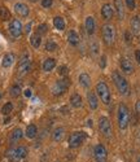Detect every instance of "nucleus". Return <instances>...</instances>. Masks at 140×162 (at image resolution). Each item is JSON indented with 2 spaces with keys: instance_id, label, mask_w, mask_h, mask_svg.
I'll use <instances>...</instances> for the list:
<instances>
[{
  "instance_id": "obj_1",
  "label": "nucleus",
  "mask_w": 140,
  "mask_h": 162,
  "mask_svg": "<svg viewBox=\"0 0 140 162\" xmlns=\"http://www.w3.org/2000/svg\"><path fill=\"white\" fill-rule=\"evenodd\" d=\"M113 82L117 87V90L121 95L123 96H127L130 95V86H129V82L126 80V78L122 77L118 71H114L113 73Z\"/></svg>"
},
{
  "instance_id": "obj_2",
  "label": "nucleus",
  "mask_w": 140,
  "mask_h": 162,
  "mask_svg": "<svg viewBox=\"0 0 140 162\" xmlns=\"http://www.w3.org/2000/svg\"><path fill=\"white\" fill-rule=\"evenodd\" d=\"M117 119H118V126H120L121 130H126L127 128L129 122H130V112H129V108L124 104H120Z\"/></svg>"
},
{
  "instance_id": "obj_3",
  "label": "nucleus",
  "mask_w": 140,
  "mask_h": 162,
  "mask_svg": "<svg viewBox=\"0 0 140 162\" xmlns=\"http://www.w3.org/2000/svg\"><path fill=\"white\" fill-rule=\"evenodd\" d=\"M96 92L99 93L100 100L104 102V104H110V100H112V96H110V90L105 82H99L96 86Z\"/></svg>"
},
{
  "instance_id": "obj_4",
  "label": "nucleus",
  "mask_w": 140,
  "mask_h": 162,
  "mask_svg": "<svg viewBox=\"0 0 140 162\" xmlns=\"http://www.w3.org/2000/svg\"><path fill=\"white\" fill-rule=\"evenodd\" d=\"M27 148L24 145H21V146H17V148H14L12 151L8 152V157L11 161L13 162H20L22 160H25L27 157Z\"/></svg>"
},
{
  "instance_id": "obj_5",
  "label": "nucleus",
  "mask_w": 140,
  "mask_h": 162,
  "mask_svg": "<svg viewBox=\"0 0 140 162\" xmlns=\"http://www.w3.org/2000/svg\"><path fill=\"white\" fill-rule=\"evenodd\" d=\"M70 86V82H69V79L64 77L61 79H58L57 82L53 84L52 87V93L55 95V96H61L62 93H65L66 91H68V88Z\"/></svg>"
},
{
  "instance_id": "obj_6",
  "label": "nucleus",
  "mask_w": 140,
  "mask_h": 162,
  "mask_svg": "<svg viewBox=\"0 0 140 162\" xmlns=\"http://www.w3.org/2000/svg\"><path fill=\"white\" fill-rule=\"evenodd\" d=\"M86 137H87V135L82 131L73 132V134L69 136V146L70 148H78V146H80L83 144Z\"/></svg>"
},
{
  "instance_id": "obj_7",
  "label": "nucleus",
  "mask_w": 140,
  "mask_h": 162,
  "mask_svg": "<svg viewBox=\"0 0 140 162\" xmlns=\"http://www.w3.org/2000/svg\"><path fill=\"white\" fill-rule=\"evenodd\" d=\"M114 38H115V31L114 27L112 25H104L102 26V39L106 46H112L114 43Z\"/></svg>"
},
{
  "instance_id": "obj_8",
  "label": "nucleus",
  "mask_w": 140,
  "mask_h": 162,
  "mask_svg": "<svg viewBox=\"0 0 140 162\" xmlns=\"http://www.w3.org/2000/svg\"><path fill=\"white\" fill-rule=\"evenodd\" d=\"M99 128H100V132L105 137H110V136H112V132H113L112 123H110L109 118H106V117H101V118L99 119Z\"/></svg>"
},
{
  "instance_id": "obj_9",
  "label": "nucleus",
  "mask_w": 140,
  "mask_h": 162,
  "mask_svg": "<svg viewBox=\"0 0 140 162\" xmlns=\"http://www.w3.org/2000/svg\"><path fill=\"white\" fill-rule=\"evenodd\" d=\"M30 69H31V64H30V60H29V55L25 53L24 57L21 58L20 65H18V71H17L18 77H24V75H26L27 73L30 71Z\"/></svg>"
},
{
  "instance_id": "obj_10",
  "label": "nucleus",
  "mask_w": 140,
  "mask_h": 162,
  "mask_svg": "<svg viewBox=\"0 0 140 162\" xmlns=\"http://www.w3.org/2000/svg\"><path fill=\"white\" fill-rule=\"evenodd\" d=\"M9 33L12 38H20L22 34V24L18 20H12L9 24Z\"/></svg>"
},
{
  "instance_id": "obj_11",
  "label": "nucleus",
  "mask_w": 140,
  "mask_h": 162,
  "mask_svg": "<svg viewBox=\"0 0 140 162\" xmlns=\"http://www.w3.org/2000/svg\"><path fill=\"white\" fill-rule=\"evenodd\" d=\"M93 154H95V158H96L99 162H102L108 157V151L102 144H97L93 149Z\"/></svg>"
},
{
  "instance_id": "obj_12",
  "label": "nucleus",
  "mask_w": 140,
  "mask_h": 162,
  "mask_svg": "<svg viewBox=\"0 0 140 162\" xmlns=\"http://www.w3.org/2000/svg\"><path fill=\"white\" fill-rule=\"evenodd\" d=\"M121 69L123 70V73H126V74H131V73L134 71V65H132V62L129 57H122Z\"/></svg>"
},
{
  "instance_id": "obj_13",
  "label": "nucleus",
  "mask_w": 140,
  "mask_h": 162,
  "mask_svg": "<svg viewBox=\"0 0 140 162\" xmlns=\"http://www.w3.org/2000/svg\"><path fill=\"white\" fill-rule=\"evenodd\" d=\"M14 12H16L18 16L21 17H27L29 13H30V9H29V7L24 3H17L14 5Z\"/></svg>"
},
{
  "instance_id": "obj_14",
  "label": "nucleus",
  "mask_w": 140,
  "mask_h": 162,
  "mask_svg": "<svg viewBox=\"0 0 140 162\" xmlns=\"http://www.w3.org/2000/svg\"><path fill=\"white\" fill-rule=\"evenodd\" d=\"M101 16H102V18H104V20L113 18V16H114L113 7L110 4H104V5H102V8H101Z\"/></svg>"
},
{
  "instance_id": "obj_15",
  "label": "nucleus",
  "mask_w": 140,
  "mask_h": 162,
  "mask_svg": "<svg viewBox=\"0 0 140 162\" xmlns=\"http://www.w3.org/2000/svg\"><path fill=\"white\" fill-rule=\"evenodd\" d=\"M68 42H69V44H71L73 47H75V46H78L79 44V35H78V33L75 31V30H70L69 33H68Z\"/></svg>"
},
{
  "instance_id": "obj_16",
  "label": "nucleus",
  "mask_w": 140,
  "mask_h": 162,
  "mask_svg": "<svg viewBox=\"0 0 140 162\" xmlns=\"http://www.w3.org/2000/svg\"><path fill=\"white\" fill-rule=\"evenodd\" d=\"M65 136V128L64 127H56L52 132V140L58 143V142H61L62 139Z\"/></svg>"
},
{
  "instance_id": "obj_17",
  "label": "nucleus",
  "mask_w": 140,
  "mask_h": 162,
  "mask_svg": "<svg viewBox=\"0 0 140 162\" xmlns=\"http://www.w3.org/2000/svg\"><path fill=\"white\" fill-rule=\"evenodd\" d=\"M87 100H88V104H90L91 109L95 110V109H97V105H99V100H97V96H96V93L90 91L87 93Z\"/></svg>"
},
{
  "instance_id": "obj_18",
  "label": "nucleus",
  "mask_w": 140,
  "mask_h": 162,
  "mask_svg": "<svg viewBox=\"0 0 140 162\" xmlns=\"http://www.w3.org/2000/svg\"><path fill=\"white\" fill-rule=\"evenodd\" d=\"M14 60H16V56L13 53H5L3 60H2V66L3 68H11L14 62Z\"/></svg>"
},
{
  "instance_id": "obj_19",
  "label": "nucleus",
  "mask_w": 140,
  "mask_h": 162,
  "mask_svg": "<svg viewBox=\"0 0 140 162\" xmlns=\"http://www.w3.org/2000/svg\"><path fill=\"white\" fill-rule=\"evenodd\" d=\"M84 27H86V31H87L88 35H92V34L95 33V27H96V25H95L93 17H87V18H86Z\"/></svg>"
},
{
  "instance_id": "obj_20",
  "label": "nucleus",
  "mask_w": 140,
  "mask_h": 162,
  "mask_svg": "<svg viewBox=\"0 0 140 162\" xmlns=\"http://www.w3.org/2000/svg\"><path fill=\"white\" fill-rule=\"evenodd\" d=\"M70 104L73 108H80L83 105V100H82V96L79 93H73L71 97H70Z\"/></svg>"
},
{
  "instance_id": "obj_21",
  "label": "nucleus",
  "mask_w": 140,
  "mask_h": 162,
  "mask_svg": "<svg viewBox=\"0 0 140 162\" xmlns=\"http://www.w3.org/2000/svg\"><path fill=\"white\" fill-rule=\"evenodd\" d=\"M114 8L117 12V16L120 20H123L124 17V8H123V2L122 0H114Z\"/></svg>"
},
{
  "instance_id": "obj_22",
  "label": "nucleus",
  "mask_w": 140,
  "mask_h": 162,
  "mask_svg": "<svg viewBox=\"0 0 140 162\" xmlns=\"http://www.w3.org/2000/svg\"><path fill=\"white\" fill-rule=\"evenodd\" d=\"M55 66H56V60L52 57H49V58H46L43 62V70L44 71H52L55 69Z\"/></svg>"
},
{
  "instance_id": "obj_23",
  "label": "nucleus",
  "mask_w": 140,
  "mask_h": 162,
  "mask_svg": "<svg viewBox=\"0 0 140 162\" xmlns=\"http://www.w3.org/2000/svg\"><path fill=\"white\" fill-rule=\"evenodd\" d=\"M25 135H26L29 139H34L36 135H38V127H36L35 124H29V126L26 127Z\"/></svg>"
},
{
  "instance_id": "obj_24",
  "label": "nucleus",
  "mask_w": 140,
  "mask_h": 162,
  "mask_svg": "<svg viewBox=\"0 0 140 162\" xmlns=\"http://www.w3.org/2000/svg\"><path fill=\"white\" fill-rule=\"evenodd\" d=\"M79 83H80V86H82V87L88 88V87L91 86V78H90V75H88L87 73H82V74L79 75Z\"/></svg>"
},
{
  "instance_id": "obj_25",
  "label": "nucleus",
  "mask_w": 140,
  "mask_h": 162,
  "mask_svg": "<svg viewBox=\"0 0 140 162\" xmlns=\"http://www.w3.org/2000/svg\"><path fill=\"white\" fill-rule=\"evenodd\" d=\"M131 31L134 34H140V17L135 16L131 21Z\"/></svg>"
},
{
  "instance_id": "obj_26",
  "label": "nucleus",
  "mask_w": 140,
  "mask_h": 162,
  "mask_svg": "<svg viewBox=\"0 0 140 162\" xmlns=\"http://www.w3.org/2000/svg\"><path fill=\"white\" fill-rule=\"evenodd\" d=\"M30 44L34 47V48H39L40 47V44H42V36L39 34H33L30 36Z\"/></svg>"
},
{
  "instance_id": "obj_27",
  "label": "nucleus",
  "mask_w": 140,
  "mask_h": 162,
  "mask_svg": "<svg viewBox=\"0 0 140 162\" xmlns=\"http://www.w3.org/2000/svg\"><path fill=\"white\" fill-rule=\"evenodd\" d=\"M22 136H24V131H22L21 128H14L13 132H12V136H11V142L12 143H16V142L20 140Z\"/></svg>"
},
{
  "instance_id": "obj_28",
  "label": "nucleus",
  "mask_w": 140,
  "mask_h": 162,
  "mask_svg": "<svg viewBox=\"0 0 140 162\" xmlns=\"http://www.w3.org/2000/svg\"><path fill=\"white\" fill-rule=\"evenodd\" d=\"M53 25H55V27L57 29V30H64L65 29V21H64V18L62 17H55L53 18Z\"/></svg>"
},
{
  "instance_id": "obj_29",
  "label": "nucleus",
  "mask_w": 140,
  "mask_h": 162,
  "mask_svg": "<svg viewBox=\"0 0 140 162\" xmlns=\"http://www.w3.org/2000/svg\"><path fill=\"white\" fill-rule=\"evenodd\" d=\"M57 49H58V46L55 40H48L46 43V51H48V52H55Z\"/></svg>"
},
{
  "instance_id": "obj_30",
  "label": "nucleus",
  "mask_w": 140,
  "mask_h": 162,
  "mask_svg": "<svg viewBox=\"0 0 140 162\" xmlns=\"http://www.w3.org/2000/svg\"><path fill=\"white\" fill-rule=\"evenodd\" d=\"M0 18L4 20V21H8L11 18V13L5 7H0Z\"/></svg>"
},
{
  "instance_id": "obj_31",
  "label": "nucleus",
  "mask_w": 140,
  "mask_h": 162,
  "mask_svg": "<svg viewBox=\"0 0 140 162\" xmlns=\"http://www.w3.org/2000/svg\"><path fill=\"white\" fill-rule=\"evenodd\" d=\"M9 93H11V96H12V97H18L20 95H21V87H20L18 84L12 86V87H11Z\"/></svg>"
},
{
  "instance_id": "obj_32",
  "label": "nucleus",
  "mask_w": 140,
  "mask_h": 162,
  "mask_svg": "<svg viewBox=\"0 0 140 162\" xmlns=\"http://www.w3.org/2000/svg\"><path fill=\"white\" fill-rule=\"evenodd\" d=\"M13 112V104L12 102H7V104L2 108V113L4 114V115H8V114H11Z\"/></svg>"
},
{
  "instance_id": "obj_33",
  "label": "nucleus",
  "mask_w": 140,
  "mask_h": 162,
  "mask_svg": "<svg viewBox=\"0 0 140 162\" xmlns=\"http://www.w3.org/2000/svg\"><path fill=\"white\" fill-rule=\"evenodd\" d=\"M90 49H91V53L93 56H97V53H99V43L96 40H92L91 44H90Z\"/></svg>"
},
{
  "instance_id": "obj_34",
  "label": "nucleus",
  "mask_w": 140,
  "mask_h": 162,
  "mask_svg": "<svg viewBox=\"0 0 140 162\" xmlns=\"http://www.w3.org/2000/svg\"><path fill=\"white\" fill-rule=\"evenodd\" d=\"M47 31H48V25L47 24H40L38 26V29H36V34H39L40 36L47 34Z\"/></svg>"
},
{
  "instance_id": "obj_35",
  "label": "nucleus",
  "mask_w": 140,
  "mask_h": 162,
  "mask_svg": "<svg viewBox=\"0 0 140 162\" xmlns=\"http://www.w3.org/2000/svg\"><path fill=\"white\" fill-rule=\"evenodd\" d=\"M58 74H60L61 77H66L69 74V69H68V66L66 65H61L60 68H58Z\"/></svg>"
},
{
  "instance_id": "obj_36",
  "label": "nucleus",
  "mask_w": 140,
  "mask_h": 162,
  "mask_svg": "<svg viewBox=\"0 0 140 162\" xmlns=\"http://www.w3.org/2000/svg\"><path fill=\"white\" fill-rule=\"evenodd\" d=\"M53 4V0H42V7L43 8H51Z\"/></svg>"
},
{
  "instance_id": "obj_37",
  "label": "nucleus",
  "mask_w": 140,
  "mask_h": 162,
  "mask_svg": "<svg viewBox=\"0 0 140 162\" xmlns=\"http://www.w3.org/2000/svg\"><path fill=\"white\" fill-rule=\"evenodd\" d=\"M124 3H126L127 8H130L131 11L135 9V0H124Z\"/></svg>"
},
{
  "instance_id": "obj_38",
  "label": "nucleus",
  "mask_w": 140,
  "mask_h": 162,
  "mask_svg": "<svg viewBox=\"0 0 140 162\" xmlns=\"http://www.w3.org/2000/svg\"><path fill=\"white\" fill-rule=\"evenodd\" d=\"M124 36H126V42H127V43H131V40H132V35H131L129 31L124 33Z\"/></svg>"
},
{
  "instance_id": "obj_39",
  "label": "nucleus",
  "mask_w": 140,
  "mask_h": 162,
  "mask_svg": "<svg viewBox=\"0 0 140 162\" xmlns=\"http://www.w3.org/2000/svg\"><path fill=\"white\" fill-rule=\"evenodd\" d=\"M105 64H106V57L102 56L101 60H100V66H101V68H105Z\"/></svg>"
},
{
  "instance_id": "obj_40",
  "label": "nucleus",
  "mask_w": 140,
  "mask_h": 162,
  "mask_svg": "<svg viewBox=\"0 0 140 162\" xmlns=\"http://www.w3.org/2000/svg\"><path fill=\"white\" fill-rule=\"evenodd\" d=\"M24 95H25L26 97H31L33 92H31V90H29V88H27V90H25V91H24Z\"/></svg>"
},
{
  "instance_id": "obj_41",
  "label": "nucleus",
  "mask_w": 140,
  "mask_h": 162,
  "mask_svg": "<svg viewBox=\"0 0 140 162\" xmlns=\"http://www.w3.org/2000/svg\"><path fill=\"white\" fill-rule=\"evenodd\" d=\"M31 26H33V22H29V24L26 25V27H25V31H26V33H30Z\"/></svg>"
},
{
  "instance_id": "obj_42",
  "label": "nucleus",
  "mask_w": 140,
  "mask_h": 162,
  "mask_svg": "<svg viewBox=\"0 0 140 162\" xmlns=\"http://www.w3.org/2000/svg\"><path fill=\"white\" fill-rule=\"evenodd\" d=\"M135 56H136V60H138V62L140 64V49H138V51H136V53H135Z\"/></svg>"
},
{
  "instance_id": "obj_43",
  "label": "nucleus",
  "mask_w": 140,
  "mask_h": 162,
  "mask_svg": "<svg viewBox=\"0 0 140 162\" xmlns=\"http://www.w3.org/2000/svg\"><path fill=\"white\" fill-rule=\"evenodd\" d=\"M136 110H138V112H140V101L136 102Z\"/></svg>"
},
{
  "instance_id": "obj_44",
  "label": "nucleus",
  "mask_w": 140,
  "mask_h": 162,
  "mask_svg": "<svg viewBox=\"0 0 140 162\" xmlns=\"http://www.w3.org/2000/svg\"><path fill=\"white\" fill-rule=\"evenodd\" d=\"M30 2H31V3H36V2H38V0H30Z\"/></svg>"
},
{
  "instance_id": "obj_45",
  "label": "nucleus",
  "mask_w": 140,
  "mask_h": 162,
  "mask_svg": "<svg viewBox=\"0 0 140 162\" xmlns=\"http://www.w3.org/2000/svg\"><path fill=\"white\" fill-rule=\"evenodd\" d=\"M138 162H140V157H139V160H138Z\"/></svg>"
}]
</instances>
